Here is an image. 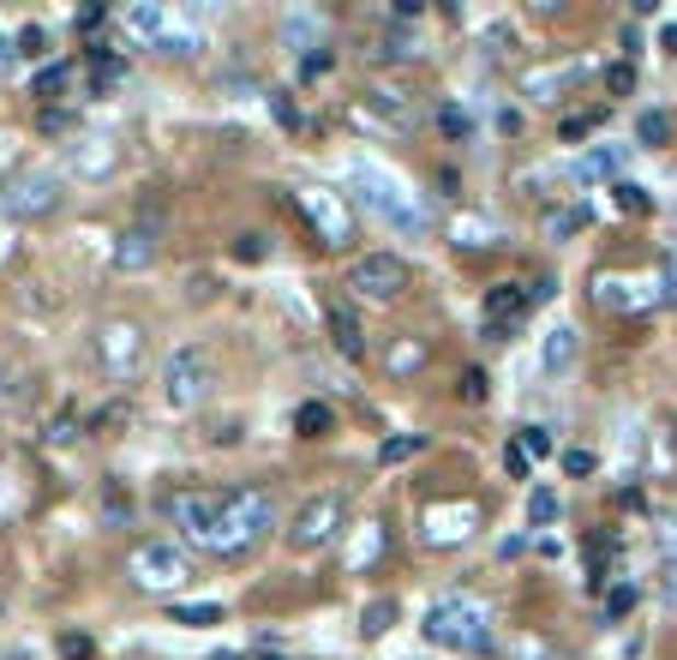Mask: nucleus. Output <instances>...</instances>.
I'll return each mask as SVG.
<instances>
[{
  "label": "nucleus",
  "instance_id": "obj_1",
  "mask_svg": "<svg viewBox=\"0 0 677 660\" xmlns=\"http://www.w3.org/2000/svg\"><path fill=\"white\" fill-rule=\"evenodd\" d=\"M271 528H276V504H271V492H264V487L222 492V516H216L210 553H216V558H240V553L259 547Z\"/></svg>",
  "mask_w": 677,
  "mask_h": 660
},
{
  "label": "nucleus",
  "instance_id": "obj_2",
  "mask_svg": "<svg viewBox=\"0 0 677 660\" xmlns=\"http://www.w3.org/2000/svg\"><path fill=\"white\" fill-rule=\"evenodd\" d=\"M426 637L456 655H492V606L474 594H444L426 613Z\"/></svg>",
  "mask_w": 677,
  "mask_h": 660
},
{
  "label": "nucleus",
  "instance_id": "obj_3",
  "mask_svg": "<svg viewBox=\"0 0 677 660\" xmlns=\"http://www.w3.org/2000/svg\"><path fill=\"white\" fill-rule=\"evenodd\" d=\"M126 570H133V582L145 594H174L181 582H193V565H186L181 547H169V540H138L133 558H126Z\"/></svg>",
  "mask_w": 677,
  "mask_h": 660
},
{
  "label": "nucleus",
  "instance_id": "obj_4",
  "mask_svg": "<svg viewBox=\"0 0 677 660\" xmlns=\"http://www.w3.org/2000/svg\"><path fill=\"white\" fill-rule=\"evenodd\" d=\"M342 516H348V499H342V492H312V499L294 511V523L283 528V535H288L294 553H318V547H330V540H336Z\"/></svg>",
  "mask_w": 677,
  "mask_h": 660
},
{
  "label": "nucleus",
  "instance_id": "obj_5",
  "mask_svg": "<svg viewBox=\"0 0 677 660\" xmlns=\"http://www.w3.org/2000/svg\"><path fill=\"white\" fill-rule=\"evenodd\" d=\"M204 397H210V354L181 342V349L169 354V366H162V402L186 414V409H198Z\"/></svg>",
  "mask_w": 677,
  "mask_h": 660
},
{
  "label": "nucleus",
  "instance_id": "obj_6",
  "mask_svg": "<svg viewBox=\"0 0 677 660\" xmlns=\"http://www.w3.org/2000/svg\"><path fill=\"white\" fill-rule=\"evenodd\" d=\"M294 205L306 210V223L318 228V240H324L330 252H348L354 240V210L342 205V193H330V186H294Z\"/></svg>",
  "mask_w": 677,
  "mask_h": 660
},
{
  "label": "nucleus",
  "instance_id": "obj_7",
  "mask_svg": "<svg viewBox=\"0 0 677 660\" xmlns=\"http://www.w3.org/2000/svg\"><path fill=\"white\" fill-rule=\"evenodd\" d=\"M348 174H354V186H360V205H366V210H378V217L395 223L402 235H420V228H426V217H420V210L408 205V193L390 181V174H378L372 162H354Z\"/></svg>",
  "mask_w": 677,
  "mask_h": 660
},
{
  "label": "nucleus",
  "instance_id": "obj_8",
  "mask_svg": "<svg viewBox=\"0 0 677 660\" xmlns=\"http://www.w3.org/2000/svg\"><path fill=\"white\" fill-rule=\"evenodd\" d=\"M162 511H169V523L181 528L186 547H204L210 553V535H216V516H222V492H204V487H181L162 499Z\"/></svg>",
  "mask_w": 677,
  "mask_h": 660
},
{
  "label": "nucleus",
  "instance_id": "obj_9",
  "mask_svg": "<svg viewBox=\"0 0 677 660\" xmlns=\"http://www.w3.org/2000/svg\"><path fill=\"white\" fill-rule=\"evenodd\" d=\"M96 361H102V373H108L114 385L138 378V361H145V330H138L133 319H102L96 325Z\"/></svg>",
  "mask_w": 677,
  "mask_h": 660
},
{
  "label": "nucleus",
  "instance_id": "obj_10",
  "mask_svg": "<svg viewBox=\"0 0 677 660\" xmlns=\"http://www.w3.org/2000/svg\"><path fill=\"white\" fill-rule=\"evenodd\" d=\"M348 288L360 300H395V295H408V264L395 252H360L348 264Z\"/></svg>",
  "mask_w": 677,
  "mask_h": 660
},
{
  "label": "nucleus",
  "instance_id": "obj_11",
  "mask_svg": "<svg viewBox=\"0 0 677 660\" xmlns=\"http://www.w3.org/2000/svg\"><path fill=\"white\" fill-rule=\"evenodd\" d=\"M60 205V181L48 169H31L0 193V217H48Z\"/></svg>",
  "mask_w": 677,
  "mask_h": 660
},
{
  "label": "nucleus",
  "instance_id": "obj_12",
  "mask_svg": "<svg viewBox=\"0 0 677 660\" xmlns=\"http://www.w3.org/2000/svg\"><path fill=\"white\" fill-rule=\"evenodd\" d=\"M521 319H528V288L521 283H497L485 288V307H480V330L492 342H509L521 330Z\"/></svg>",
  "mask_w": 677,
  "mask_h": 660
},
{
  "label": "nucleus",
  "instance_id": "obj_13",
  "mask_svg": "<svg viewBox=\"0 0 677 660\" xmlns=\"http://www.w3.org/2000/svg\"><path fill=\"white\" fill-rule=\"evenodd\" d=\"M587 72H594V67H587V60H576V55H570V60H546V67H528V72H521V96H528V103H558L564 91H576Z\"/></svg>",
  "mask_w": 677,
  "mask_h": 660
},
{
  "label": "nucleus",
  "instance_id": "obj_14",
  "mask_svg": "<svg viewBox=\"0 0 677 660\" xmlns=\"http://www.w3.org/2000/svg\"><path fill=\"white\" fill-rule=\"evenodd\" d=\"M480 528V504L474 499H444L426 511V547H456Z\"/></svg>",
  "mask_w": 677,
  "mask_h": 660
},
{
  "label": "nucleus",
  "instance_id": "obj_15",
  "mask_svg": "<svg viewBox=\"0 0 677 660\" xmlns=\"http://www.w3.org/2000/svg\"><path fill=\"white\" fill-rule=\"evenodd\" d=\"M157 264V228H126L121 240H114V271H126V276H138V271H150Z\"/></svg>",
  "mask_w": 677,
  "mask_h": 660
},
{
  "label": "nucleus",
  "instance_id": "obj_16",
  "mask_svg": "<svg viewBox=\"0 0 677 660\" xmlns=\"http://www.w3.org/2000/svg\"><path fill=\"white\" fill-rule=\"evenodd\" d=\"M420 366H426V342H420L414 330H402V337L385 349V373H390V378H414Z\"/></svg>",
  "mask_w": 677,
  "mask_h": 660
},
{
  "label": "nucleus",
  "instance_id": "obj_17",
  "mask_svg": "<svg viewBox=\"0 0 677 660\" xmlns=\"http://www.w3.org/2000/svg\"><path fill=\"white\" fill-rule=\"evenodd\" d=\"M540 366H546V373H552V378H564L570 366H576V330H570V325H552V330H546Z\"/></svg>",
  "mask_w": 677,
  "mask_h": 660
},
{
  "label": "nucleus",
  "instance_id": "obj_18",
  "mask_svg": "<svg viewBox=\"0 0 677 660\" xmlns=\"http://www.w3.org/2000/svg\"><path fill=\"white\" fill-rule=\"evenodd\" d=\"M330 342H336L342 354H348V361H360L366 354V337H360V319H354V307H330Z\"/></svg>",
  "mask_w": 677,
  "mask_h": 660
},
{
  "label": "nucleus",
  "instance_id": "obj_19",
  "mask_svg": "<svg viewBox=\"0 0 677 660\" xmlns=\"http://www.w3.org/2000/svg\"><path fill=\"white\" fill-rule=\"evenodd\" d=\"M72 169H79L84 181H102V174L114 169V145L108 138H84V145H72Z\"/></svg>",
  "mask_w": 677,
  "mask_h": 660
},
{
  "label": "nucleus",
  "instance_id": "obj_20",
  "mask_svg": "<svg viewBox=\"0 0 677 660\" xmlns=\"http://www.w3.org/2000/svg\"><path fill=\"white\" fill-rule=\"evenodd\" d=\"M24 402H31V373H24L19 361H0V409L19 414Z\"/></svg>",
  "mask_w": 677,
  "mask_h": 660
},
{
  "label": "nucleus",
  "instance_id": "obj_21",
  "mask_svg": "<svg viewBox=\"0 0 677 660\" xmlns=\"http://www.w3.org/2000/svg\"><path fill=\"white\" fill-rule=\"evenodd\" d=\"M450 235L462 240V247H497V223H485L480 210H462V217L450 223Z\"/></svg>",
  "mask_w": 677,
  "mask_h": 660
},
{
  "label": "nucleus",
  "instance_id": "obj_22",
  "mask_svg": "<svg viewBox=\"0 0 677 660\" xmlns=\"http://www.w3.org/2000/svg\"><path fill=\"white\" fill-rule=\"evenodd\" d=\"M587 223H594V210H587V205H564V210H552V217H546V235L570 240V235H582Z\"/></svg>",
  "mask_w": 677,
  "mask_h": 660
},
{
  "label": "nucleus",
  "instance_id": "obj_23",
  "mask_svg": "<svg viewBox=\"0 0 677 660\" xmlns=\"http://www.w3.org/2000/svg\"><path fill=\"white\" fill-rule=\"evenodd\" d=\"M72 439H79V414H72V409L48 414V426H43V444H48V451H67Z\"/></svg>",
  "mask_w": 677,
  "mask_h": 660
},
{
  "label": "nucleus",
  "instance_id": "obj_24",
  "mask_svg": "<svg viewBox=\"0 0 677 660\" xmlns=\"http://www.w3.org/2000/svg\"><path fill=\"white\" fill-rule=\"evenodd\" d=\"M169 618H174V625L204 630V625H222V606H216V601H193V606H169Z\"/></svg>",
  "mask_w": 677,
  "mask_h": 660
},
{
  "label": "nucleus",
  "instance_id": "obj_25",
  "mask_svg": "<svg viewBox=\"0 0 677 660\" xmlns=\"http://www.w3.org/2000/svg\"><path fill=\"white\" fill-rule=\"evenodd\" d=\"M294 426H300V439H324L330 433V409L324 402H300V409H294Z\"/></svg>",
  "mask_w": 677,
  "mask_h": 660
},
{
  "label": "nucleus",
  "instance_id": "obj_26",
  "mask_svg": "<svg viewBox=\"0 0 677 660\" xmlns=\"http://www.w3.org/2000/svg\"><path fill=\"white\" fill-rule=\"evenodd\" d=\"M618 162H623L618 150H594V157L576 162V181H582V186H587V181H606V174H618Z\"/></svg>",
  "mask_w": 677,
  "mask_h": 660
},
{
  "label": "nucleus",
  "instance_id": "obj_27",
  "mask_svg": "<svg viewBox=\"0 0 677 660\" xmlns=\"http://www.w3.org/2000/svg\"><path fill=\"white\" fill-rule=\"evenodd\" d=\"M390 625H395V601H385V594H378V601H366V613H360V630H366V637H385Z\"/></svg>",
  "mask_w": 677,
  "mask_h": 660
},
{
  "label": "nucleus",
  "instance_id": "obj_28",
  "mask_svg": "<svg viewBox=\"0 0 677 660\" xmlns=\"http://www.w3.org/2000/svg\"><path fill=\"white\" fill-rule=\"evenodd\" d=\"M635 138H642V145H666V138H672V114L647 109L642 121H635Z\"/></svg>",
  "mask_w": 677,
  "mask_h": 660
},
{
  "label": "nucleus",
  "instance_id": "obj_29",
  "mask_svg": "<svg viewBox=\"0 0 677 660\" xmlns=\"http://www.w3.org/2000/svg\"><path fill=\"white\" fill-rule=\"evenodd\" d=\"M91 79H96V91H108V84H121V72H126V60H114V55H102V48L91 43Z\"/></svg>",
  "mask_w": 677,
  "mask_h": 660
},
{
  "label": "nucleus",
  "instance_id": "obj_30",
  "mask_svg": "<svg viewBox=\"0 0 677 660\" xmlns=\"http://www.w3.org/2000/svg\"><path fill=\"white\" fill-rule=\"evenodd\" d=\"M420 444H426V439H420V433H408V439H385V444H378V463H408V456H420Z\"/></svg>",
  "mask_w": 677,
  "mask_h": 660
},
{
  "label": "nucleus",
  "instance_id": "obj_31",
  "mask_svg": "<svg viewBox=\"0 0 677 660\" xmlns=\"http://www.w3.org/2000/svg\"><path fill=\"white\" fill-rule=\"evenodd\" d=\"M599 121H606V109H587V114H570V121L564 126H558V138H564V145H576V138H587V133H594V126Z\"/></svg>",
  "mask_w": 677,
  "mask_h": 660
},
{
  "label": "nucleus",
  "instance_id": "obj_32",
  "mask_svg": "<svg viewBox=\"0 0 677 660\" xmlns=\"http://www.w3.org/2000/svg\"><path fill=\"white\" fill-rule=\"evenodd\" d=\"M528 523L533 528H552L558 523V492H546V487L533 492V499H528Z\"/></svg>",
  "mask_w": 677,
  "mask_h": 660
},
{
  "label": "nucleus",
  "instance_id": "obj_33",
  "mask_svg": "<svg viewBox=\"0 0 677 660\" xmlns=\"http://www.w3.org/2000/svg\"><path fill=\"white\" fill-rule=\"evenodd\" d=\"M372 55H378V60H414V55H420V43H414L408 31H395V36H385V43L372 48Z\"/></svg>",
  "mask_w": 677,
  "mask_h": 660
},
{
  "label": "nucleus",
  "instance_id": "obj_34",
  "mask_svg": "<svg viewBox=\"0 0 677 660\" xmlns=\"http://www.w3.org/2000/svg\"><path fill=\"white\" fill-rule=\"evenodd\" d=\"M606 91L611 96H630L635 91V60H611V67H606Z\"/></svg>",
  "mask_w": 677,
  "mask_h": 660
},
{
  "label": "nucleus",
  "instance_id": "obj_35",
  "mask_svg": "<svg viewBox=\"0 0 677 660\" xmlns=\"http://www.w3.org/2000/svg\"><path fill=\"white\" fill-rule=\"evenodd\" d=\"M67 79H72V60H55V67H43V72H36V96H55Z\"/></svg>",
  "mask_w": 677,
  "mask_h": 660
},
{
  "label": "nucleus",
  "instance_id": "obj_36",
  "mask_svg": "<svg viewBox=\"0 0 677 660\" xmlns=\"http://www.w3.org/2000/svg\"><path fill=\"white\" fill-rule=\"evenodd\" d=\"M516 451L540 463V456H552V433H546V426H521V444H516Z\"/></svg>",
  "mask_w": 677,
  "mask_h": 660
},
{
  "label": "nucleus",
  "instance_id": "obj_37",
  "mask_svg": "<svg viewBox=\"0 0 677 660\" xmlns=\"http://www.w3.org/2000/svg\"><path fill=\"white\" fill-rule=\"evenodd\" d=\"M635 601H642V589H635V582H618V589H611V601H606V618L635 613Z\"/></svg>",
  "mask_w": 677,
  "mask_h": 660
},
{
  "label": "nucleus",
  "instance_id": "obj_38",
  "mask_svg": "<svg viewBox=\"0 0 677 660\" xmlns=\"http://www.w3.org/2000/svg\"><path fill=\"white\" fill-rule=\"evenodd\" d=\"M271 114L288 126V133H300V126H306V114H300V103H288V91H271Z\"/></svg>",
  "mask_w": 677,
  "mask_h": 660
},
{
  "label": "nucleus",
  "instance_id": "obj_39",
  "mask_svg": "<svg viewBox=\"0 0 677 660\" xmlns=\"http://www.w3.org/2000/svg\"><path fill=\"white\" fill-rule=\"evenodd\" d=\"M283 36H288V43H306V55H312V48H324V43H318V24L306 19V12H300V19H288V24H283Z\"/></svg>",
  "mask_w": 677,
  "mask_h": 660
},
{
  "label": "nucleus",
  "instance_id": "obj_40",
  "mask_svg": "<svg viewBox=\"0 0 677 660\" xmlns=\"http://www.w3.org/2000/svg\"><path fill=\"white\" fill-rule=\"evenodd\" d=\"M485 397H492V378H485L480 366H468L462 373V402H485Z\"/></svg>",
  "mask_w": 677,
  "mask_h": 660
},
{
  "label": "nucleus",
  "instance_id": "obj_41",
  "mask_svg": "<svg viewBox=\"0 0 677 660\" xmlns=\"http://www.w3.org/2000/svg\"><path fill=\"white\" fill-rule=\"evenodd\" d=\"M594 468H599L594 451H564V475H570V480H587Z\"/></svg>",
  "mask_w": 677,
  "mask_h": 660
},
{
  "label": "nucleus",
  "instance_id": "obj_42",
  "mask_svg": "<svg viewBox=\"0 0 677 660\" xmlns=\"http://www.w3.org/2000/svg\"><path fill=\"white\" fill-rule=\"evenodd\" d=\"M611 193H618V210H635V217H642V210H647V193H642V186H635V181H618V186H611Z\"/></svg>",
  "mask_w": 677,
  "mask_h": 660
},
{
  "label": "nucleus",
  "instance_id": "obj_43",
  "mask_svg": "<svg viewBox=\"0 0 677 660\" xmlns=\"http://www.w3.org/2000/svg\"><path fill=\"white\" fill-rule=\"evenodd\" d=\"M264 252H271V247H264V235H240V240H234V259H240V264H259Z\"/></svg>",
  "mask_w": 677,
  "mask_h": 660
},
{
  "label": "nucleus",
  "instance_id": "obj_44",
  "mask_svg": "<svg viewBox=\"0 0 677 660\" xmlns=\"http://www.w3.org/2000/svg\"><path fill=\"white\" fill-rule=\"evenodd\" d=\"M438 126H444L450 138H468V114L456 109V103H444V109H438Z\"/></svg>",
  "mask_w": 677,
  "mask_h": 660
},
{
  "label": "nucleus",
  "instance_id": "obj_45",
  "mask_svg": "<svg viewBox=\"0 0 677 660\" xmlns=\"http://www.w3.org/2000/svg\"><path fill=\"white\" fill-rule=\"evenodd\" d=\"M43 43H48L43 24H24V31H19V55H43Z\"/></svg>",
  "mask_w": 677,
  "mask_h": 660
},
{
  "label": "nucleus",
  "instance_id": "obj_46",
  "mask_svg": "<svg viewBox=\"0 0 677 660\" xmlns=\"http://www.w3.org/2000/svg\"><path fill=\"white\" fill-rule=\"evenodd\" d=\"M378 547H385V528H378V523H366V540H360V553H354V565H366V558H372Z\"/></svg>",
  "mask_w": 677,
  "mask_h": 660
},
{
  "label": "nucleus",
  "instance_id": "obj_47",
  "mask_svg": "<svg viewBox=\"0 0 677 660\" xmlns=\"http://www.w3.org/2000/svg\"><path fill=\"white\" fill-rule=\"evenodd\" d=\"M60 655H67V660H91V637H79V630L60 637Z\"/></svg>",
  "mask_w": 677,
  "mask_h": 660
},
{
  "label": "nucleus",
  "instance_id": "obj_48",
  "mask_svg": "<svg viewBox=\"0 0 677 660\" xmlns=\"http://www.w3.org/2000/svg\"><path fill=\"white\" fill-rule=\"evenodd\" d=\"M504 468H509V480H528V456H521L516 444H509V451H504Z\"/></svg>",
  "mask_w": 677,
  "mask_h": 660
},
{
  "label": "nucleus",
  "instance_id": "obj_49",
  "mask_svg": "<svg viewBox=\"0 0 677 660\" xmlns=\"http://www.w3.org/2000/svg\"><path fill=\"white\" fill-rule=\"evenodd\" d=\"M67 109H43V133H67Z\"/></svg>",
  "mask_w": 677,
  "mask_h": 660
},
{
  "label": "nucleus",
  "instance_id": "obj_50",
  "mask_svg": "<svg viewBox=\"0 0 677 660\" xmlns=\"http://www.w3.org/2000/svg\"><path fill=\"white\" fill-rule=\"evenodd\" d=\"M324 67H330V48H312V55H306V79H318Z\"/></svg>",
  "mask_w": 677,
  "mask_h": 660
},
{
  "label": "nucleus",
  "instance_id": "obj_51",
  "mask_svg": "<svg viewBox=\"0 0 677 660\" xmlns=\"http://www.w3.org/2000/svg\"><path fill=\"white\" fill-rule=\"evenodd\" d=\"M102 19H108V7H84V12H79V31H96Z\"/></svg>",
  "mask_w": 677,
  "mask_h": 660
},
{
  "label": "nucleus",
  "instance_id": "obj_52",
  "mask_svg": "<svg viewBox=\"0 0 677 660\" xmlns=\"http://www.w3.org/2000/svg\"><path fill=\"white\" fill-rule=\"evenodd\" d=\"M390 12H395V19H402V24H414V19H420V0H395Z\"/></svg>",
  "mask_w": 677,
  "mask_h": 660
},
{
  "label": "nucleus",
  "instance_id": "obj_53",
  "mask_svg": "<svg viewBox=\"0 0 677 660\" xmlns=\"http://www.w3.org/2000/svg\"><path fill=\"white\" fill-rule=\"evenodd\" d=\"M12 55H19V48H12V43H7V36H0V72H7V67H12Z\"/></svg>",
  "mask_w": 677,
  "mask_h": 660
},
{
  "label": "nucleus",
  "instance_id": "obj_54",
  "mask_svg": "<svg viewBox=\"0 0 677 660\" xmlns=\"http://www.w3.org/2000/svg\"><path fill=\"white\" fill-rule=\"evenodd\" d=\"M666 295H677V252H672V271H666Z\"/></svg>",
  "mask_w": 677,
  "mask_h": 660
},
{
  "label": "nucleus",
  "instance_id": "obj_55",
  "mask_svg": "<svg viewBox=\"0 0 677 660\" xmlns=\"http://www.w3.org/2000/svg\"><path fill=\"white\" fill-rule=\"evenodd\" d=\"M666 48H672V55H677V24H666Z\"/></svg>",
  "mask_w": 677,
  "mask_h": 660
},
{
  "label": "nucleus",
  "instance_id": "obj_56",
  "mask_svg": "<svg viewBox=\"0 0 677 660\" xmlns=\"http://www.w3.org/2000/svg\"><path fill=\"white\" fill-rule=\"evenodd\" d=\"M216 660H240V655H216Z\"/></svg>",
  "mask_w": 677,
  "mask_h": 660
},
{
  "label": "nucleus",
  "instance_id": "obj_57",
  "mask_svg": "<svg viewBox=\"0 0 677 660\" xmlns=\"http://www.w3.org/2000/svg\"><path fill=\"white\" fill-rule=\"evenodd\" d=\"M264 660H283V655H264Z\"/></svg>",
  "mask_w": 677,
  "mask_h": 660
}]
</instances>
